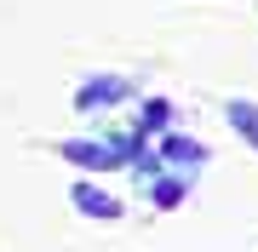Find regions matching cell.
<instances>
[{
	"instance_id": "7a4b0ae2",
	"label": "cell",
	"mask_w": 258,
	"mask_h": 252,
	"mask_svg": "<svg viewBox=\"0 0 258 252\" xmlns=\"http://www.w3.org/2000/svg\"><path fill=\"white\" fill-rule=\"evenodd\" d=\"M230 126L241 132V138H252V143H258V103H247V98H230Z\"/></svg>"
},
{
	"instance_id": "3957f363",
	"label": "cell",
	"mask_w": 258,
	"mask_h": 252,
	"mask_svg": "<svg viewBox=\"0 0 258 252\" xmlns=\"http://www.w3.org/2000/svg\"><path fill=\"white\" fill-rule=\"evenodd\" d=\"M63 155L81 166H115V149H103V143H63Z\"/></svg>"
},
{
	"instance_id": "6da1fadb",
	"label": "cell",
	"mask_w": 258,
	"mask_h": 252,
	"mask_svg": "<svg viewBox=\"0 0 258 252\" xmlns=\"http://www.w3.org/2000/svg\"><path fill=\"white\" fill-rule=\"evenodd\" d=\"M75 206H81L86 218H115V212H120V201L103 195L98 184H75Z\"/></svg>"
},
{
	"instance_id": "277c9868",
	"label": "cell",
	"mask_w": 258,
	"mask_h": 252,
	"mask_svg": "<svg viewBox=\"0 0 258 252\" xmlns=\"http://www.w3.org/2000/svg\"><path fill=\"white\" fill-rule=\"evenodd\" d=\"M120 92H126V80H92L81 92V109H98V103H115Z\"/></svg>"
}]
</instances>
